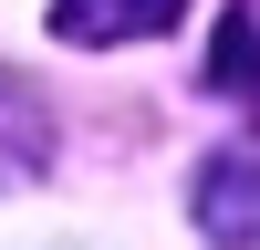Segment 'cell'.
<instances>
[{
	"label": "cell",
	"instance_id": "4",
	"mask_svg": "<svg viewBox=\"0 0 260 250\" xmlns=\"http://www.w3.org/2000/svg\"><path fill=\"white\" fill-rule=\"evenodd\" d=\"M219 83L250 94V115H260V11H229V32H219Z\"/></svg>",
	"mask_w": 260,
	"mask_h": 250
},
{
	"label": "cell",
	"instance_id": "3",
	"mask_svg": "<svg viewBox=\"0 0 260 250\" xmlns=\"http://www.w3.org/2000/svg\"><path fill=\"white\" fill-rule=\"evenodd\" d=\"M42 157H52V115H42V104L21 94L11 73H0V188L42 177Z\"/></svg>",
	"mask_w": 260,
	"mask_h": 250
},
{
	"label": "cell",
	"instance_id": "1",
	"mask_svg": "<svg viewBox=\"0 0 260 250\" xmlns=\"http://www.w3.org/2000/svg\"><path fill=\"white\" fill-rule=\"evenodd\" d=\"M198 229L219 250H260V146H229L198 167Z\"/></svg>",
	"mask_w": 260,
	"mask_h": 250
},
{
	"label": "cell",
	"instance_id": "2",
	"mask_svg": "<svg viewBox=\"0 0 260 250\" xmlns=\"http://www.w3.org/2000/svg\"><path fill=\"white\" fill-rule=\"evenodd\" d=\"M187 0H52V32L73 52H125V42H156Z\"/></svg>",
	"mask_w": 260,
	"mask_h": 250
}]
</instances>
